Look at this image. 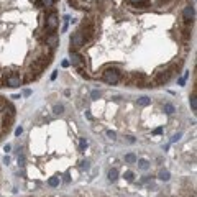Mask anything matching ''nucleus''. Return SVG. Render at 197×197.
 <instances>
[{"mask_svg": "<svg viewBox=\"0 0 197 197\" xmlns=\"http://www.w3.org/2000/svg\"><path fill=\"white\" fill-rule=\"evenodd\" d=\"M122 77V72L118 71L117 68H107L104 69L102 72V79L105 81L107 84H117Z\"/></svg>", "mask_w": 197, "mask_h": 197, "instance_id": "obj_1", "label": "nucleus"}, {"mask_svg": "<svg viewBox=\"0 0 197 197\" xmlns=\"http://www.w3.org/2000/svg\"><path fill=\"white\" fill-rule=\"evenodd\" d=\"M58 25H59L58 13H56V12H49L48 18H46V23H45V30L48 31V35H54V33H56Z\"/></svg>", "mask_w": 197, "mask_h": 197, "instance_id": "obj_2", "label": "nucleus"}, {"mask_svg": "<svg viewBox=\"0 0 197 197\" xmlns=\"http://www.w3.org/2000/svg\"><path fill=\"white\" fill-rule=\"evenodd\" d=\"M69 54H71V63H72V66L76 69H79L81 71V76L82 77H87V74L84 72V69H82V66H84V58L81 56L77 51H74V49H69Z\"/></svg>", "mask_w": 197, "mask_h": 197, "instance_id": "obj_3", "label": "nucleus"}, {"mask_svg": "<svg viewBox=\"0 0 197 197\" xmlns=\"http://www.w3.org/2000/svg\"><path fill=\"white\" fill-rule=\"evenodd\" d=\"M23 84V79L20 74H15V72H10V74H7V79H5V86H8V87H20Z\"/></svg>", "mask_w": 197, "mask_h": 197, "instance_id": "obj_4", "label": "nucleus"}, {"mask_svg": "<svg viewBox=\"0 0 197 197\" xmlns=\"http://www.w3.org/2000/svg\"><path fill=\"white\" fill-rule=\"evenodd\" d=\"M171 77H173V74H171L169 71H161V72H158V74H156V77H155V84L156 86H164V84H168L171 81Z\"/></svg>", "mask_w": 197, "mask_h": 197, "instance_id": "obj_5", "label": "nucleus"}, {"mask_svg": "<svg viewBox=\"0 0 197 197\" xmlns=\"http://www.w3.org/2000/svg\"><path fill=\"white\" fill-rule=\"evenodd\" d=\"M84 45H86V43H84V38H82V35H81V31H77V33H74L71 36V49L77 51V49H81Z\"/></svg>", "mask_w": 197, "mask_h": 197, "instance_id": "obj_6", "label": "nucleus"}, {"mask_svg": "<svg viewBox=\"0 0 197 197\" xmlns=\"http://www.w3.org/2000/svg\"><path fill=\"white\" fill-rule=\"evenodd\" d=\"M182 17H184V22H186V23L192 22V20H194V7H192V5H187V7L184 8Z\"/></svg>", "mask_w": 197, "mask_h": 197, "instance_id": "obj_7", "label": "nucleus"}, {"mask_svg": "<svg viewBox=\"0 0 197 197\" xmlns=\"http://www.w3.org/2000/svg\"><path fill=\"white\" fill-rule=\"evenodd\" d=\"M45 41H46V45H48L51 49H54L58 45H59V38L56 36V33H54V35H46Z\"/></svg>", "mask_w": 197, "mask_h": 197, "instance_id": "obj_8", "label": "nucleus"}, {"mask_svg": "<svg viewBox=\"0 0 197 197\" xmlns=\"http://www.w3.org/2000/svg\"><path fill=\"white\" fill-rule=\"evenodd\" d=\"M36 7H53L56 0H33Z\"/></svg>", "mask_w": 197, "mask_h": 197, "instance_id": "obj_9", "label": "nucleus"}, {"mask_svg": "<svg viewBox=\"0 0 197 197\" xmlns=\"http://www.w3.org/2000/svg\"><path fill=\"white\" fill-rule=\"evenodd\" d=\"M117 179H118V171L117 169H110L109 171V181L114 182V181H117Z\"/></svg>", "mask_w": 197, "mask_h": 197, "instance_id": "obj_10", "label": "nucleus"}, {"mask_svg": "<svg viewBox=\"0 0 197 197\" xmlns=\"http://www.w3.org/2000/svg\"><path fill=\"white\" fill-rule=\"evenodd\" d=\"M189 102H191V109H192L194 112H196V110H197V98H196V91L192 92V95H191V100H189Z\"/></svg>", "mask_w": 197, "mask_h": 197, "instance_id": "obj_11", "label": "nucleus"}, {"mask_svg": "<svg viewBox=\"0 0 197 197\" xmlns=\"http://www.w3.org/2000/svg\"><path fill=\"white\" fill-rule=\"evenodd\" d=\"M125 161H127V163H130V164H133V163H137L138 159H137V156H135V155H132V153H130V155L125 156Z\"/></svg>", "mask_w": 197, "mask_h": 197, "instance_id": "obj_12", "label": "nucleus"}, {"mask_svg": "<svg viewBox=\"0 0 197 197\" xmlns=\"http://www.w3.org/2000/svg\"><path fill=\"white\" fill-rule=\"evenodd\" d=\"M169 171H161V173H159V179H161V181H169Z\"/></svg>", "mask_w": 197, "mask_h": 197, "instance_id": "obj_13", "label": "nucleus"}, {"mask_svg": "<svg viewBox=\"0 0 197 197\" xmlns=\"http://www.w3.org/2000/svg\"><path fill=\"white\" fill-rule=\"evenodd\" d=\"M164 112L166 114H174V105L173 104H164Z\"/></svg>", "mask_w": 197, "mask_h": 197, "instance_id": "obj_14", "label": "nucleus"}, {"mask_svg": "<svg viewBox=\"0 0 197 197\" xmlns=\"http://www.w3.org/2000/svg\"><path fill=\"white\" fill-rule=\"evenodd\" d=\"M138 166H140V169H148L150 163H148L146 159H140V161H138Z\"/></svg>", "mask_w": 197, "mask_h": 197, "instance_id": "obj_15", "label": "nucleus"}, {"mask_svg": "<svg viewBox=\"0 0 197 197\" xmlns=\"http://www.w3.org/2000/svg\"><path fill=\"white\" fill-rule=\"evenodd\" d=\"M48 184H49L51 187H56L58 184H59V179H58V178H51V179L48 181Z\"/></svg>", "mask_w": 197, "mask_h": 197, "instance_id": "obj_16", "label": "nucleus"}, {"mask_svg": "<svg viewBox=\"0 0 197 197\" xmlns=\"http://www.w3.org/2000/svg\"><path fill=\"white\" fill-rule=\"evenodd\" d=\"M138 104H140V105H148V104H150V98H148V97H140V98H138Z\"/></svg>", "mask_w": 197, "mask_h": 197, "instance_id": "obj_17", "label": "nucleus"}, {"mask_svg": "<svg viewBox=\"0 0 197 197\" xmlns=\"http://www.w3.org/2000/svg\"><path fill=\"white\" fill-rule=\"evenodd\" d=\"M128 4H132V5H143V4H146V0H128Z\"/></svg>", "mask_w": 197, "mask_h": 197, "instance_id": "obj_18", "label": "nucleus"}, {"mask_svg": "<svg viewBox=\"0 0 197 197\" xmlns=\"http://www.w3.org/2000/svg\"><path fill=\"white\" fill-rule=\"evenodd\" d=\"M84 148H87V140H86V138H81V150H84Z\"/></svg>", "mask_w": 197, "mask_h": 197, "instance_id": "obj_19", "label": "nucleus"}, {"mask_svg": "<svg viewBox=\"0 0 197 197\" xmlns=\"http://www.w3.org/2000/svg\"><path fill=\"white\" fill-rule=\"evenodd\" d=\"M63 110H64V107H63V105H54V112H56V114H61Z\"/></svg>", "mask_w": 197, "mask_h": 197, "instance_id": "obj_20", "label": "nucleus"}, {"mask_svg": "<svg viewBox=\"0 0 197 197\" xmlns=\"http://www.w3.org/2000/svg\"><path fill=\"white\" fill-rule=\"evenodd\" d=\"M125 178L128 179V181H132V179H133V173H132V171H127V173H125Z\"/></svg>", "mask_w": 197, "mask_h": 197, "instance_id": "obj_21", "label": "nucleus"}, {"mask_svg": "<svg viewBox=\"0 0 197 197\" xmlns=\"http://www.w3.org/2000/svg\"><path fill=\"white\" fill-rule=\"evenodd\" d=\"M107 137H109L110 140H115V137H117V135H115V132H107Z\"/></svg>", "mask_w": 197, "mask_h": 197, "instance_id": "obj_22", "label": "nucleus"}, {"mask_svg": "<svg viewBox=\"0 0 197 197\" xmlns=\"http://www.w3.org/2000/svg\"><path fill=\"white\" fill-rule=\"evenodd\" d=\"M181 135H182V133H181V132H179V133H176L174 137H173V140H171V141H173V143H174V141H178V140H179V138H181Z\"/></svg>", "mask_w": 197, "mask_h": 197, "instance_id": "obj_23", "label": "nucleus"}, {"mask_svg": "<svg viewBox=\"0 0 197 197\" xmlns=\"http://www.w3.org/2000/svg\"><path fill=\"white\" fill-rule=\"evenodd\" d=\"M22 132H23V128H22V127H18V128L15 130V135H17V137H20V135H22Z\"/></svg>", "mask_w": 197, "mask_h": 197, "instance_id": "obj_24", "label": "nucleus"}, {"mask_svg": "<svg viewBox=\"0 0 197 197\" xmlns=\"http://www.w3.org/2000/svg\"><path fill=\"white\" fill-rule=\"evenodd\" d=\"M18 164H20V166L25 164V158H23V156H20V158H18Z\"/></svg>", "mask_w": 197, "mask_h": 197, "instance_id": "obj_25", "label": "nucleus"}, {"mask_svg": "<svg viewBox=\"0 0 197 197\" xmlns=\"http://www.w3.org/2000/svg\"><path fill=\"white\" fill-rule=\"evenodd\" d=\"M61 66H63V68H68V66H69V61H68V59H64L63 63H61Z\"/></svg>", "mask_w": 197, "mask_h": 197, "instance_id": "obj_26", "label": "nucleus"}, {"mask_svg": "<svg viewBox=\"0 0 197 197\" xmlns=\"http://www.w3.org/2000/svg\"><path fill=\"white\" fill-rule=\"evenodd\" d=\"M92 97L97 98V97H98V92H97V91H94V92H92Z\"/></svg>", "mask_w": 197, "mask_h": 197, "instance_id": "obj_27", "label": "nucleus"}, {"mask_svg": "<svg viewBox=\"0 0 197 197\" xmlns=\"http://www.w3.org/2000/svg\"><path fill=\"white\" fill-rule=\"evenodd\" d=\"M161 132H163V130H161V128H156V130H155V135H159V133H161Z\"/></svg>", "mask_w": 197, "mask_h": 197, "instance_id": "obj_28", "label": "nucleus"}]
</instances>
